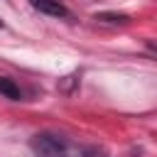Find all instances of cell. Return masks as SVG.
Here are the masks:
<instances>
[{
    "instance_id": "obj_1",
    "label": "cell",
    "mask_w": 157,
    "mask_h": 157,
    "mask_svg": "<svg viewBox=\"0 0 157 157\" xmlns=\"http://www.w3.org/2000/svg\"><path fill=\"white\" fill-rule=\"evenodd\" d=\"M32 147L39 157H59L61 155V142H59V137H52V135H37L32 140Z\"/></svg>"
},
{
    "instance_id": "obj_2",
    "label": "cell",
    "mask_w": 157,
    "mask_h": 157,
    "mask_svg": "<svg viewBox=\"0 0 157 157\" xmlns=\"http://www.w3.org/2000/svg\"><path fill=\"white\" fill-rule=\"evenodd\" d=\"M32 7L44 12V15H52V17H66L69 15V10L59 0H32Z\"/></svg>"
},
{
    "instance_id": "obj_3",
    "label": "cell",
    "mask_w": 157,
    "mask_h": 157,
    "mask_svg": "<svg viewBox=\"0 0 157 157\" xmlns=\"http://www.w3.org/2000/svg\"><path fill=\"white\" fill-rule=\"evenodd\" d=\"M0 93L2 96H7V98H12V101H20V88L15 86V81L12 78H5V76H0Z\"/></svg>"
},
{
    "instance_id": "obj_4",
    "label": "cell",
    "mask_w": 157,
    "mask_h": 157,
    "mask_svg": "<svg viewBox=\"0 0 157 157\" xmlns=\"http://www.w3.org/2000/svg\"><path fill=\"white\" fill-rule=\"evenodd\" d=\"M147 47H150V49H152V52L157 54V44H147Z\"/></svg>"
}]
</instances>
